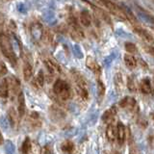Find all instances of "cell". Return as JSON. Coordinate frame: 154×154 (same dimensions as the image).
I'll return each instance as SVG.
<instances>
[{"instance_id": "cell-1", "label": "cell", "mask_w": 154, "mask_h": 154, "mask_svg": "<svg viewBox=\"0 0 154 154\" xmlns=\"http://www.w3.org/2000/svg\"><path fill=\"white\" fill-rule=\"evenodd\" d=\"M0 48L3 53V55L7 58L9 62L11 63L12 66H17V57L14 54L13 50L11 40L9 38L8 36L4 35V34H0Z\"/></svg>"}, {"instance_id": "cell-2", "label": "cell", "mask_w": 154, "mask_h": 154, "mask_svg": "<svg viewBox=\"0 0 154 154\" xmlns=\"http://www.w3.org/2000/svg\"><path fill=\"white\" fill-rule=\"evenodd\" d=\"M72 76L76 85V91L78 94V96L83 100H87L89 97V91H88V84L85 80L84 76L82 75L79 71L72 70Z\"/></svg>"}, {"instance_id": "cell-3", "label": "cell", "mask_w": 154, "mask_h": 154, "mask_svg": "<svg viewBox=\"0 0 154 154\" xmlns=\"http://www.w3.org/2000/svg\"><path fill=\"white\" fill-rule=\"evenodd\" d=\"M53 91L62 100H67L71 96V89L69 83L62 79H58L53 85Z\"/></svg>"}, {"instance_id": "cell-4", "label": "cell", "mask_w": 154, "mask_h": 154, "mask_svg": "<svg viewBox=\"0 0 154 154\" xmlns=\"http://www.w3.org/2000/svg\"><path fill=\"white\" fill-rule=\"evenodd\" d=\"M98 4H101L105 6L108 9V11H110L111 14H113L114 16L120 19H127L126 14H125L124 9L122 7L119 6L118 4H116L115 2L112 1H102V2H98Z\"/></svg>"}, {"instance_id": "cell-5", "label": "cell", "mask_w": 154, "mask_h": 154, "mask_svg": "<svg viewBox=\"0 0 154 154\" xmlns=\"http://www.w3.org/2000/svg\"><path fill=\"white\" fill-rule=\"evenodd\" d=\"M69 24L70 26V36L74 41H81L84 38V32L77 23V20L74 17L69 18Z\"/></svg>"}, {"instance_id": "cell-6", "label": "cell", "mask_w": 154, "mask_h": 154, "mask_svg": "<svg viewBox=\"0 0 154 154\" xmlns=\"http://www.w3.org/2000/svg\"><path fill=\"white\" fill-rule=\"evenodd\" d=\"M86 66L88 67V69L91 71L94 72V74H96L97 76H99L101 74V71H102V69H101L100 65L97 63L94 57L91 56H88L86 59Z\"/></svg>"}, {"instance_id": "cell-7", "label": "cell", "mask_w": 154, "mask_h": 154, "mask_svg": "<svg viewBox=\"0 0 154 154\" xmlns=\"http://www.w3.org/2000/svg\"><path fill=\"white\" fill-rule=\"evenodd\" d=\"M117 114H118L117 107H116V106H112V107L109 108L108 110H106L105 112L103 113L102 117H101V119H102V122L104 123L109 125L111 123H113Z\"/></svg>"}, {"instance_id": "cell-8", "label": "cell", "mask_w": 154, "mask_h": 154, "mask_svg": "<svg viewBox=\"0 0 154 154\" xmlns=\"http://www.w3.org/2000/svg\"><path fill=\"white\" fill-rule=\"evenodd\" d=\"M31 36L35 41H40L43 35V29L41 23L34 22L30 27Z\"/></svg>"}, {"instance_id": "cell-9", "label": "cell", "mask_w": 154, "mask_h": 154, "mask_svg": "<svg viewBox=\"0 0 154 154\" xmlns=\"http://www.w3.org/2000/svg\"><path fill=\"white\" fill-rule=\"evenodd\" d=\"M134 32L139 35L142 38H143L144 41H146L147 42H150L153 43L154 42V37L151 35L150 32H148L146 29H143L140 26H135L134 27Z\"/></svg>"}, {"instance_id": "cell-10", "label": "cell", "mask_w": 154, "mask_h": 154, "mask_svg": "<svg viewBox=\"0 0 154 154\" xmlns=\"http://www.w3.org/2000/svg\"><path fill=\"white\" fill-rule=\"evenodd\" d=\"M119 107H122L123 109L133 111V109L136 107L137 102L134 97H131V96H125V97H123L119 101Z\"/></svg>"}, {"instance_id": "cell-11", "label": "cell", "mask_w": 154, "mask_h": 154, "mask_svg": "<svg viewBox=\"0 0 154 154\" xmlns=\"http://www.w3.org/2000/svg\"><path fill=\"white\" fill-rule=\"evenodd\" d=\"M126 140V128L122 122L117 123V141L119 144H123Z\"/></svg>"}, {"instance_id": "cell-12", "label": "cell", "mask_w": 154, "mask_h": 154, "mask_svg": "<svg viewBox=\"0 0 154 154\" xmlns=\"http://www.w3.org/2000/svg\"><path fill=\"white\" fill-rule=\"evenodd\" d=\"M114 84H115V88H116V91H118V93L122 94L123 90H124V79H123V75L122 72H117V73L115 74V77H114Z\"/></svg>"}, {"instance_id": "cell-13", "label": "cell", "mask_w": 154, "mask_h": 154, "mask_svg": "<svg viewBox=\"0 0 154 154\" xmlns=\"http://www.w3.org/2000/svg\"><path fill=\"white\" fill-rule=\"evenodd\" d=\"M45 66H46L47 70L49 71V73H51L52 75L61 73V67H60V66L58 65L56 62H54V61H52L50 59L45 60Z\"/></svg>"}, {"instance_id": "cell-14", "label": "cell", "mask_w": 154, "mask_h": 154, "mask_svg": "<svg viewBox=\"0 0 154 154\" xmlns=\"http://www.w3.org/2000/svg\"><path fill=\"white\" fill-rule=\"evenodd\" d=\"M140 90L144 94H152L153 93V87L151 85V82L148 78H143L140 83Z\"/></svg>"}, {"instance_id": "cell-15", "label": "cell", "mask_w": 154, "mask_h": 154, "mask_svg": "<svg viewBox=\"0 0 154 154\" xmlns=\"http://www.w3.org/2000/svg\"><path fill=\"white\" fill-rule=\"evenodd\" d=\"M91 7H93L94 11L96 13V14H97V16H98L101 19H102V20H104L105 22H107L108 24H112V20H111L110 16L104 11V10H103L102 8L97 7V6H95V5H93V4H91Z\"/></svg>"}, {"instance_id": "cell-16", "label": "cell", "mask_w": 154, "mask_h": 154, "mask_svg": "<svg viewBox=\"0 0 154 154\" xmlns=\"http://www.w3.org/2000/svg\"><path fill=\"white\" fill-rule=\"evenodd\" d=\"M106 137L110 142L117 141V124L115 125L111 123L108 125L107 129H106Z\"/></svg>"}, {"instance_id": "cell-17", "label": "cell", "mask_w": 154, "mask_h": 154, "mask_svg": "<svg viewBox=\"0 0 154 154\" xmlns=\"http://www.w3.org/2000/svg\"><path fill=\"white\" fill-rule=\"evenodd\" d=\"M10 40H11L12 47H13V50L14 52V54H16L17 57H19L22 54V47L20 46V43H19L17 38L16 37V35L12 34L11 38H10Z\"/></svg>"}, {"instance_id": "cell-18", "label": "cell", "mask_w": 154, "mask_h": 154, "mask_svg": "<svg viewBox=\"0 0 154 154\" xmlns=\"http://www.w3.org/2000/svg\"><path fill=\"white\" fill-rule=\"evenodd\" d=\"M17 111H18V117H23L25 113V99H24V94L21 91H19L17 96Z\"/></svg>"}, {"instance_id": "cell-19", "label": "cell", "mask_w": 154, "mask_h": 154, "mask_svg": "<svg viewBox=\"0 0 154 154\" xmlns=\"http://www.w3.org/2000/svg\"><path fill=\"white\" fill-rule=\"evenodd\" d=\"M123 60H124L125 66H126L130 69H136L137 66H138V60L131 54H125Z\"/></svg>"}, {"instance_id": "cell-20", "label": "cell", "mask_w": 154, "mask_h": 154, "mask_svg": "<svg viewBox=\"0 0 154 154\" xmlns=\"http://www.w3.org/2000/svg\"><path fill=\"white\" fill-rule=\"evenodd\" d=\"M9 81L8 79L4 78L0 82V97L1 98H7L9 96Z\"/></svg>"}, {"instance_id": "cell-21", "label": "cell", "mask_w": 154, "mask_h": 154, "mask_svg": "<svg viewBox=\"0 0 154 154\" xmlns=\"http://www.w3.org/2000/svg\"><path fill=\"white\" fill-rule=\"evenodd\" d=\"M80 22L83 26L85 27H89L91 26V16L90 14V13L88 11H86V10H84V11H82L80 13Z\"/></svg>"}, {"instance_id": "cell-22", "label": "cell", "mask_w": 154, "mask_h": 154, "mask_svg": "<svg viewBox=\"0 0 154 154\" xmlns=\"http://www.w3.org/2000/svg\"><path fill=\"white\" fill-rule=\"evenodd\" d=\"M9 81V86L11 88V93L14 95L17 94V91H19V87H20V83L19 81L16 78V77L11 76V79L8 80Z\"/></svg>"}, {"instance_id": "cell-23", "label": "cell", "mask_w": 154, "mask_h": 154, "mask_svg": "<svg viewBox=\"0 0 154 154\" xmlns=\"http://www.w3.org/2000/svg\"><path fill=\"white\" fill-rule=\"evenodd\" d=\"M32 75H33V66L30 63H29L28 61H26L25 63H24V66H23L24 79H25L26 81H28L32 77Z\"/></svg>"}, {"instance_id": "cell-24", "label": "cell", "mask_w": 154, "mask_h": 154, "mask_svg": "<svg viewBox=\"0 0 154 154\" xmlns=\"http://www.w3.org/2000/svg\"><path fill=\"white\" fill-rule=\"evenodd\" d=\"M50 114H51V117L53 118V119H55V120L62 119L65 118V113L57 107H51Z\"/></svg>"}, {"instance_id": "cell-25", "label": "cell", "mask_w": 154, "mask_h": 154, "mask_svg": "<svg viewBox=\"0 0 154 154\" xmlns=\"http://www.w3.org/2000/svg\"><path fill=\"white\" fill-rule=\"evenodd\" d=\"M34 85L38 88H42L43 85H45V74H43V71L40 70L37 76L35 77V80H34Z\"/></svg>"}, {"instance_id": "cell-26", "label": "cell", "mask_w": 154, "mask_h": 154, "mask_svg": "<svg viewBox=\"0 0 154 154\" xmlns=\"http://www.w3.org/2000/svg\"><path fill=\"white\" fill-rule=\"evenodd\" d=\"M32 149V143H31V140L29 137H26L25 140L22 143V146H21V153L22 154H29V152L31 151Z\"/></svg>"}, {"instance_id": "cell-27", "label": "cell", "mask_w": 154, "mask_h": 154, "mask_svg": "<svg viewBox=\"0 0 154 154\" xmlns=\"http://www.w3.org/2000/svg\"><path fill=\"white\" fill-rule=\"evenodd\" d=\"M126 85H127V88L130 91H132V93H136L137 91V83H136V80H135L133 75L128 76Z\"/></svg>"}, {"instance_id": "cell-28", "label": "cell", "mask_w": 154, "mask_h": 154, "mask_svg": "<svg viewBox=\"0 0 154 154\" xmlns=\"http://www.w3.org/2000/svg\"><path fill=\"white\" fill-rule=\"evenodd\" d=\"M61 149L66 153H71L74 149V144L70 141H65L61 144Z\"/></svg>"}, {"instance_id": "cell-29", "label": "cell", "mask_w": 154, "mask_h": 154, "mask_svg": "<svg viewBox=\"0 0 154 154\" xmlns=\"http://www.w3.org/2000/svg\"><path fill=\"white\" fill-rule=\"evenodd\" d=\"M8 119L11 122L12 126H16V124L18 123V118L17 117V113L16 111L14 110V108H11L8 113Z\"/></svg>"}, {"instance_id": "cell-30", "label": "cell", "mask_w": 154, "mask_h": 154, "mask_svg": "<svg viewBox=\"0 0 154 154\" xmlns=\"http://www.w3.org/2000/svg\"><path fill=\"white\" fill-rule=\"evenodd\" d=\"M0 126L3 130L5 131H8V130L11 128L12 124L10 122V120L7 117H5V116H2L1 118H0Z\"/></svg>"}, {"instance_id": "cell-31", "label": "cell", "mask_w": 154, "mask_h": 154, "mask_svg": "<svg viewBox=\"0 0 154 154\" xmlns=\"http://www.w3.org/2000/svg\"><path fill=\"white\" fill-rule=\"evenodd\" d=\"M105 91H106V88H105L104 83L100 79H98L97 80V94H98L99 99L103 98V96L105 94Z\"/></svg>"}, {"instance_id": "cell-32", "label": "cell", "mask_w": 154, "mask_h": 154, "mask_svg": "<svg viewBox=\"0 0 154 154\" xmlns=\"http://www.w3.org/2000/svg\"><path fill=\"white\" fill-rule=\"evenodd\" d=\"M124 48L128 53H130V54H135V53L138 52V48H137L136 45L133 42H125Z\"/></svg>"}, {"instance_id": "cell-33", "label": "cell", "mask_w": 154, "mask_h": 154, "mask_svg": "<svg viewBox=\"0 0 154 154\" xmlns=\"http://www.w3.org/2000/svg\"><path fill=\"white\" fill-rule=\"evenodd\" d=\"M4 148L6 154H14V146L11 141H7L5 143Z\"/></svg>"}, {"instance_id": "cell-34", "label": "cell", "mask_w": 154, "mask_h": 154, "mask_svg": "<svg viewBox=\"0 0 154 154\" xmlns=\"http://www.w3.org/2000/svg\"><path fill=\"white\" fill-rule=\"evenodd\" d=\"M143 49L146 50L148 54H150L152 57H154V47L149 45H143Z\"/></svg>"}, {"instance_id": "cell-35", "label": "cell", "mask_w": 154, "mask_h": 154, "mask_svg": "<svg viewBox=\"0 0 154 154\" xmlns=\"http://www.w3.org/2000/svg\"><path fill=\"white\" fill-rule=\"evenodd\" d=\"M17 10H18V12H20L21 14H25V13H26V8H25V5L22 4V3H19V4H17Z\"/></svg>"}, {"instance_id": "cell-36", "label": "cell", "mask_w": 154, "mask_h": 154, "mask_svg": "<svg viewBox=\"0 0 154 154\" xmlns=\"http://www.w3.org/2000/svg\"><path fill=\"white\" fill-rule=\"evenodd\" d=\"M129 154H139V151L137 150L135 146H131L129 149Z\"/></svg>"}, {"instance_id": "cell-37", "label": "cell", "mask_w": 154, "mask_h": 154, "mask_svg": "<svg viewBox=\"0 0 154 154\" xmlns=\"http://www.w3.org/2000/svg\"><path fill=\"white\" fill-rule=\"evenodd\" d=\"M42 154H52V152L50 151V149H49V148H45V151L42 152Z\"/></svg>"}, {"instance_id": "cell-38", "label": "cell", "mask_w": 154, "mask_h": 154, "mask_svg": "<svg viewBox=\"0 0 154 154\" xmlns=\"http://www.w3.org/2000/svg\"><path fill=\"white\" fill-rule=\"evenodd\" d=\"M2 143H3V136H2L1 132H0V144H1Z\"/></svg>"}, {"instance_id": "cell-39", "label": "cell", "mask_w": 154, "mask_h": 154, "mask_svg": "<svg viewBox=\"0 0 154 154\" xmlns=\"http://www.w3.org/2000/svg\"><path fill=\"white\" fill-rule=\"evenodd\" d=\"M114 154H119V152H115Z\"/></svg>"}]
</instances>
